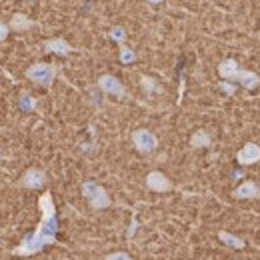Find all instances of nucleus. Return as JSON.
I'll list each match as a JSON object with an SVG mask.
<instances>
[{
	"mask_svg": "<svg viewBox=\"0 0 260 260\" xmlns=\"http://www.w3.org/2000/svg\"><path fill=\"white\" fill-rule=\"evenodd\" d=\"M38 208L42 212V218L32 234H26L16 248H12L14 256H34L42 252L46 246L56 242V232H58V216H56V206L54 198L50 192H42L38 198Z\"/></svg>",
	"mask_w": 260,
	"mask_h": 260,
	"instance_id": "f257e3e1",
	"label": "nucleus"
},
{
	"mask_svg": "<svg viewBox=\"0 0 260 260\" xmlns=\"http://www.w3.org/2000/svg\"><path fill=\"white\" fill-rule=\"evenodd\" d=\"M82 194L88 200V204H90L92 210H104V208L110 206V196H108V192L100 184L92 182V180H88V182L82 184Z\"/></svg>",
	"mask_w": 260,
	"mask_h": 260,
	"instance_id": "f03ea898",
	"label": "nucleus"
},
{
	"mask_svg": "<svg viewBox=\"0 0 260 260\" xmlns=\"http://www.w3.org/2000/svg\"><path fill=\"white\" fill-rule=\"evenodd\" d=\"M56 74H58V68L54 64H46V62H36L26 70V78L38 86H50Z\"/></svg>",
	"mask_w": 260,
	"mask_h": 260,
	"instance_id": "7ed1b4c3",
	"label": "nucleus"
},
{
	"mask_svg": "<svg viewBox=\"0 0 260 260\" xmlns=\"http://www.w3.org/2000/svg\"><path fill=\"white\" fill-rule=\"evenodd\" d=\"M132 144L140 154H150L158 146V138L146 128H138L132 132Z\"/></svg>",
	"mask_w": 260,
	"mask_h": 260,
	"instance_id": "20e7f679",
	"label": "nucleus"
},
{
	"mask_svg": "<svg viewBox=\"0 0 260 260\" xmlns=\"http://www.w3.org/2000/svg\"><path fill=\"white\" fill-rule=\"evenodd\" d=\"M98 86H100V90L106 92V94H112V96H116V98L126 96V88H124L122 82H120L118 78H114L112 74L100 76V78H98Z\"/></svg>",
	"mask_w": 260,
	"mask_h": 260,
	"instance_id": "39448f33",
	"label": "nucleus"
},
{
	"mask_svg": "<svg viewBox=\"0 0 260 260\" xmlns=\"http://www.w3.org/2000/svg\"><path fill=\"white\" fill-rule=\"evenodd\" d=\"M20 184H22L24 188H28V190H38V188H42V186L46 184V174H44V170H40V168H28V170L22 174Z\"/></svg>",
	"mask_w": 260,
	"mask_h": 260,
	"instance_id": "423d86ee",
	"label": "nucleus"
},
{
	"mask_svg": "<svg viewBox=\"0 0 260 260\" xmlns=\"http://www.w3.org/2000/svg\"><path fill=\"white\" fill-rule=\"evenodd\" d=\"M236 160L242 166H248V164H256L260 160V146L254 142H246L238 152H236Z\"/></svg>",
	"mask_w": 260,
	"mask_h": 260,
	"instance_id": "0eeeda50",
	"label": "nucleus"
},
{
	"mask_svg": "<svg viewBox=\"0 0 260 260\" xmlns=\"http://www.w3.org/2000/svg\"><path fill=\"white\" fill-rule=\"evenodd\" d=\"M146 186H148L152 192H168V190H172V182L164 176L162 172H158V170L148 172V176H146Z\"/></svg>",
	"mask_w": 260,
	"mask_h": 260,
	"instance_id": "6e6552de",
	"label": "nucleus"
},
{
	"mask_svg": "<svg viewBox=\"0 0 260 260\" xmlns=\"http://www.w3.org/2000/svg\"><path fill=\"white\" fill-rule=\"evenodd\" d=\"M234 198H240V200H244V198L256 200V198H260V186L256 182H252V180H246V182H242L234 190Z\"/></svg>",
	"mask_w": 260,
	"mask_h": 260,
	"instance_id": "1a4fd4ad",
	"label": "nucleus"
},
{
	"mask_svg": "<svg viewBox=\"0 0 260 260\" xmlns=\"http://www.w3.org/2000/svg\"><path fill=\"white\" fill-rule=\"evenodd\" d=\"M44 50L46 52H52V54H58V56H66L72 52V46L66 42L64 38H50L44 42Z\"/></svg>",
	"mask_w": 260,
	"mask_h": 260,
	"instance_id": "9d476101",
	"label": "nucleus"
},
{
	"mask_svg": "<svg viewBox=\"0 0 260 260\" xmlns=\"http://www.w3.org/2000/svg\"><path fill=\"white\" fill-rule=\"evenodd\" d=\"M240 66H238V62L236 60H232V58H226V60H222L220 64H218V74L224 78V80H236L238 78V74H240Z\"/></svg>",
	"mask_w": 260,
	"mask_h": 260,
	"instance_id": "9b49d317",
	"label": "nucleus"
},
{
	"mask_svg": "<svg viewBox=\"0 0 260 260\" xmlns=\"http://www.w3.org/2000/svg\"><path fill=\"white\" fill-rule=\"evenodd\" d=\"M236 80H238L246 90H254V88L260 86V76L254 74L252 70H240V74H238Z\"/></svg>",
	"mask_w": 260,
	"mask_h": 260,
	"instance_id": "f8f14e48",
	"label": "nucleus"
},
{
	"mask_svg": "<svg viewBox=\"0 0 260 260\" xmlns=\"http://www.w3.org/2000/svg\"><path fill=\"white\" fill-rule=\"evenodd\" d=\"M34 22L26 16V14H14L12 18H10V28L14 30V32H26L28 28H32Z\"/></svg>",
	"mask_w": 260,
	"mask_h": 260,
	"instance_id": "ddd939ff",
	"label": "nucleus"
},
{
	"mask_svg": "<svg viewBox=\"0 0 260 260\" xmlns=\"http://www.w3.org/2000/svg\"><path fill=\"white\" fill-rule=\"evenodd\" d=\"M218 240L224 242L230 248H236V250H242V248L246 246V242H244L240 236H234V234H230L226 230H220V232H218Z\"/></svg>",
	"mask_w": 260,
	"mask_h": 260,
	"instance_id": "4468645a",
	"label": "nucleus"
},
{
	"mask_svg": "<svg viewBox=\"0 0 260 260\" xmlns=\"http://www.w3.org/2000/svg\"><path fill=\"white\" fill-rule=\"evenodd\" d=\"M210 144H212V138H210V134L206 130H196L194 134L190 136V146L192 148H206Z\"/></svg>",
	"mask_w": 260,
	"mask_h": 260,
	"instance_id": "2eb2a0df",
	"label": "nucleus"
},
{
	"mask_svg": "<svg viewBox=\"0 0 260 260\" xmlns=\"http://www.w3.org/2000/svg\"><path fill=\"white\" fill-rule=\"evenodd\" d=\"M18 106L22 108V112H32L34 108H36V102H34L32 96L24 94V96H20V100H18Z\"/></svg>",
	"mask_w": 260,
	"mask_h": 260,
	"instance_id": "dca6fc26",
	"label": "nucleus"
},
{
	"mask_svg": "<svg viewBox=\"0 0 260 260\" xmlns=\"http://www.w3.org/2000/svg\"><path fill=\"white\" fill-rule=\"evenodd\" d=\"M118 58H120V62H122V64H130V62H134L136 54H134L130 48H126V46L122 44V48H120V56H118Z\"/></svg>",
	"mask_w": 260,
	"mask_h": 260,
	"instance_id": "f3484780",
	"label": "nucleus"
},
{
	"mask_svg": "<svg viewBox=\"0 0 260 260\" xmlns=\"http://www.w3.org/2000/svg\"><path fill=\"white\" fill-rule=\"evenodd\" d=\"M110 38H114L116 42L124 44V40H126V32H124V28H120V26H114V28L110 30Z\"/></svg>",
	"mask_w": 260,
	"mask_h": 260,
	"instance_id": "a211bd4d",
	"label": "nucleus"
},
{
	"mask_svg": "<svg viewBox=\"0 0 260 260\" xmlns=\"http://www.w3.org/2000/svg\"><path fill=\"white\" fill-rule=\"evenodd\" d=\"M140 84H142V88H144L148 94H150L152 90H156V84H154V80H152V78H148V76H142V78H140Z\"/></svg>",
	"mask_w": 260,
	"mask_h": 260,
	"instance_id": "6ab92c4d",
	"label": "nucleus"
},
{
	"mask_svg": "<svg viewBox=\"0 0 260 260\" xmlns=\"http://www.w3.org/2000/svg\"><path fill=\"white\" fill-rule=\"evenodd\" d=\"M218 88H220L222 92H226L228 96H232V94L236 92V86H234V84H228L226 80H224V82H220V84H218Z\"/></svg>",
	"mask_w": 260,
	"mask_h": 260,
	"instance_id": "aec40b11",
	"label": "nucleus"
},
{
	"mask_svg": "<svg viewBox=\"0 0 260 260\" xmlns=\"http://www.w3.org/2000/svg\"><path fill=\"white\" fill-rule=\"evenodd\" d=\"M104 260H132V258H130V254H126V252H110Z\"/></svg>",
	"mask_w": 260,
	"mask_h": 260,
	"instance_id": "412c9836",
	"label": "nucleus"
},
{
	"mask_svg": "<svg viewBox=\"0 0 260 260\" xmlns=\"http://www.w3.org/2000/svg\"><path fill=\"white\" fill-rule=\"evenodd\" d=\"M6 36H8V26H6L4 22H0V42H2Z\"/></svg>",
	"mask_w": 260,
	"mask_h": 260,
	"instance_id": "4be33fe9",
	"label": "nucleus"
},
{
	"mask_svg": "<svg viewBox=\"0 0 260 260\" xmlns=\"http://www.w3.org/2000/svg\"><path fill=\"white\" fill-rule=\"evenodd\" d=\"M146 2H148V4H160L162 0H146Z\"/></svg>",
	"mask_w": 260,
	"mask_h": 260,
	"instance_id": "5701e85b",
	"label": "nucleus"
}]
</instances>
